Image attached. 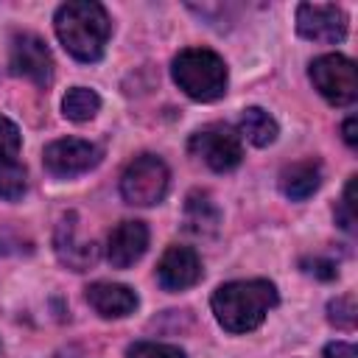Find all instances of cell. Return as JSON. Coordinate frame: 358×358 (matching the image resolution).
<instances>
[{"mask_svg":"<svg viewBox=\"0 0 358 358\" xmlns=\"http://www.w3.org/2000/svg\"><path fill=\"white\" fill-rule=\"evenodd\" d=\"M53 28L62 48L78 62H98L112 34L106 8L92 0H70L59 6L53 17Z\"/></svg>","mask_w":358,"mask_h":358,"instance_id":"cell-1","label":"cell"},{"mask_svg":"<svg viewBox=\"0 0 358 358\" xmlns=\"http://www.w3.org/2000/svg\"><path fill=\"white\" fill-rule=\"evenodd\" d=\"M280 302L274 282L268 280H235L215 288L210 305L215 322L227 333H249L263 324L266 313Z\"/></svg>","mask_w":358,"mask_h":358,"instance_id":"cell-2","label":"cell"},{"mask_svg":"<svg viewBox=\"0 0 358 358\" xmlns=\"http://www.w3.org/2000/svg\"><path fill=\"white\" fill-rule=\"evenodd\" d=\"M171 73H173L176 87L187 98L201 101V103L218 101L227 92V81H229L224 59L215 50H207V48H187V50H182L173 59Z\"/></svg>","mask_w":358,"mask_h":358,"instance_id":"cell-3","label":"cell"},{"mask_svg":"<svg viewBox=\"0 0 358 358\" xmlns=\"http://www.w3.org/2000/svg\"><path fill=\"white\" fill-rule=\"evenodd\" d=\"M168 182H171L168 165L154 154H143L126 165V171L120 176V196L126 204L151 207L165 199Z\"/></svg>","mask_w":358,"mask_h":358,"instance_id":"cell-4","label":"cell"},{"mask_svg":"<svg viewBox=\"0 0 358 358\" xmlns=\"http://www.w3.org/2000/svg\"><path fill=\"white\" fill-rule=\"evenodd\" d=\"M308 76L319 95L333 106H350L358 98V73L355 62L341 53L316 56L308 67Z\"/></svg>","mask_w":358,"mask_h":358,"instance_id":"cell-5","label":"cell"},{"mask_svg":"<svg viewBox=\"0 0 358 358\" xmlns=\"http://www.w3.org/2000/svg\"><path fill=\"white\" fill-rule=\"evenodd\" d=\"M190 154L196 159H201L207 168L218 171V173H227L232 168L241 165L243 159V145H241V137L232 126L227 123H210L204 129H199L190 143H187Z\"/></svg>","mask_w":358,"mask_h":358,"instance_id":"cell-6","label":"cell"},{"mask_svg":"<svg viewBox=\"0 0 358 358\" xmlns=\"http://www.w3.org/2000/svg\"><path fill=\"white\" fill-rule=\"evenodd\" d=\"M8 67L14 76L34 81L36 87H48L53 81V56L42 36L17 34L8 48Z\"/></svg>","mask_w":358,"mask_h":358,"instance_id":"cell-7","label":"cell"},{"mask_svg":"<svg viewBox=\"0 0 358 358\" xmlns=\"http://www.w3.org/2000/svg\"><path fill=\"white\" fill-rule=\"evenodd\" d=\"M42 162L53 176L67 179V176H78V173L95 168L101 162V148L90 140L64 137V140H53L45 145Z\"/></svg>","mask_w":358,"mask_h":358,"instance_id":"cell-8","label":"cell"},{"mask_svg":"<svg viewBox=\"0 0 358 358\" xmlns=\"http://www.w3.org/2000/svg\"><path fill=\"white\" fill-rule=\"evenodd\" d=\"M296 31L310 42H341L347 36V14L333 3H299Z\"/></svg>","mask_w":358,"mask_h":358,"instance_id":"cell-9","label":"cell"},{"mask_svg":"<svg viewBox=\"0 0 358 358\" xmlns=\"http://www.w3.org/2000/svg\"><path fill=\"white\" fill-rule=\"evenodd\" d=\"M157 280L165 291H185L201 280V260L190 246H168L157 263Z\"/></svg>","mask_w":358,"mask_h":358,"instance_id":"cell-10","label":"cell"},{"mask_svg":"<svg viewBox=\"0 0 358 358\" xmlns=\"http://www.w3.org/2000/svg\"><path fill=\"white\" fill-rule=\"evenodd\" d=\"M148 249V227L143 221H120L106 238V260L115 268L134 266Z\"/></svg>","mask_w":358,"mask_h":358,"instance_id":"cell-11","label":"cell"},{"mask_svg":"<svg viewBox=\"0 0 358 358\" xmlns=\"http://www.w3.org/2000/svg\"><path fill=\"white\" fill-rule=\"evenodd\" d=\"M53 249H56V257L73 268V271H87L98 263L101 252L95 246V241H78L76 238V215H64L56 227V238H53Z\"/></svg>","mask_w":358,"mask_h":358,"instance_id":"cell-12","label":"cell"},{"mask_svg":"<svg viewBox=\"0 0 358 358\" xmlns=\"http://www.w3.org/2000/svg\"><path fill=\"white\" fill-rule=\"evenodd\" d=\"M87 302L103 319H123V316L134 313L137 294L120 282H92V285H87Z\"/></svg>","mask_w":358,"mask_h":358,"instance_id":"cell-13","label":"cell"},{"mask_svg":"<svg viewBox=\"0 0 358 358\" xmlns=\"http://www.w3.org/2000/svg\"><path fill=\"white\" fill-rule=\"evenodd\" d=\"M322 185V168L316 159H299L282 168L280 173V190L291 201H305L310 199Z\"/></svg>","mask_w":358,"mask_h":358,"instance_id":"cell-14","label":"cell"},{"mask_svg":"<svg viewBox=\"0 0 358 358\" xmlns=\"http://www.w3.org/2000/svg\"><path fill=\"white\" fill-rule=\"evenodd\" d=\"M277 134H280L277 120H274L266 109H260V106L243 109V115H241V120H238V137L249 140V143L257 145V148H266V145H271V143L277 140Z\"/></svg>","mask_w":358,"mask_h":358,"instance_id":"cell-15","label":"cell"},{"mask_svg":"<svg viewBox=\"0 0 358 358\" xmlns=\"http://www.w3.org/2000/svg\"><path fill=\"white\" fill-rule=\"evenodd\" d=\"M221 213L213 204V199L207 193H190L187 204H185V227L196 235H213L218 229Z\"/></svg>","mask_w":358,"mask_h":358,"instance_id":"cell-16","label":"cell"},{"mask_svg":"<svg viewBox=\"0 0 358 358\" xmlns=\"http://www.w3.org/2000/svg\"><path fill=\"white\" fill-rule=\"evenodd\" d=\"M98 109H101V98H98V92L90 90V87H73V90H67V95L62 98V112H64V117L73 120V123H84V120L95 117Z\"/></svg>","mask_w":358,"mask_h":358,"instance_id":"cell-17","label":"cell"},{"mask_svg":"<svg viewBox=\"0 0 358 358\" xmlns=\"http://www.w3.org/2000/svg\"><path fill=\"white\" fill-rule=\"evenodd\" d=\"M28 187V176H25V168L14 159V162H3L0 165V199L6 201H17L22 199Z\"/></svg>","mask_w":358,"mask_h":358,"instance_id":"cell-18","label":"cell"},{"mask_svg":"<svg viewBox=\"0 0 358 358\" xmlns=\"http://www.w3.org/2000/svg\"><path fill=\"white\" fill-rule=\"evenodd\" d=\"M355 316H358V308H355V296L352 294H344V296L330 299V305H327L330 324H336L341 330H352L355 327Z\"/></svg>","mask_w":358,"mask_h":358,"instance_id":"cell-19","label":"cell"},{"mask_svg":"<svg viewBox=\"0 0 358 358\" xmlns=\"http://www.w3.org/2000/svg\"><path fill=\"white\" fill-rule=\"evenodd\" d=\"M126 358H187L185 350L176 344H162V341H137L129 347Z\"/></svg>","mask_w":358,"mask_h":358,"instance_id":"cell-20","label":"cell"},{"mask_svg":"<svg viewBox=\"0 0 358 358\" xmlns=\"http://www.w3.org/2000/svg\"><path fill=\"white\" fill-rule=\"evenodd\" d=\"M20 129L14 120H8L6 115H0V165L3 162H14L17 154H20Z\"/></svg>","mask_w":358,"mask_h":358,"instance_id":"cell-21","label":"cell"},{"mask_svg":"<svg viewBox=\"0 0 358 358\" xmlns=\"http://www.w3.org/2000/svg\"><path fill=\"white\" fill-rule=\"evenodd\" d=\"M336 218L347 232L355 229V176L347 182V190H344V199H341V207H338Z\"/></svg>","mask_w":358,"mask_h":358,"instance_id":"cell-22","label":"cell"},{"mask_svg":"<svg viewBox=\"0 0 358 358\" xmlns=\"http://www.w3.org/2000/svg\"><path fill=\"white\" fill-rule=\"evenodd\" d=\"M302 271L310 274V277H319V280H336V263L330 260H322V257H308L302 260Z\"/></svg>","mask_w":358,"mask_h":358,"instance_id":"cell-23","label":"cell"},{"mask_svg":"<svg viewBox=\"0 0 358 358\" xmlns=\"http://www.w3.org/2000/svg\"><path fill=\"white\" fill-rule=\"evenodd\" d=\"M322 358H358V350L352 344H347V341H333V344L324 347Z\"/></svg>","mask_w":358,"mask_h":358,"instance_id":"cell-24","label":"cell"},{"mask_svg":"<svg viewBox=\"0 0 358 358\" xmlns=\"http://www.w3.org/2000/svg\"><path fill=\"white\" fill-rule=\"evenodd\" d=\"M341 134H344V143H347L350 148H355V145H358V120H355V117H347L344 126H341Z\"/></svg>","mask_w":358,"mask_h":358,"instance_id":"cell-25","label":"cell"}]
</instances>
